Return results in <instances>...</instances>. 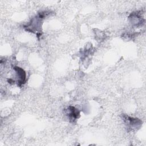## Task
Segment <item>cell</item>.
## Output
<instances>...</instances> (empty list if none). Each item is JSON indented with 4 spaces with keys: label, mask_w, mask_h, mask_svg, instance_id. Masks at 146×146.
Returning <instances> with one entry per match:
<instances>
[{
    "label": "cell",
    "mask_w": 146,
    "mask_h": 146,
    "mask_svg": "<svg viewBox=\"0 0 146 146\" xmlns=\"http://www.w3.org/2000/svg\"><path fill=\"white\" fill-rule=\"evenodd\" d=\"M14 69L17 74V77L18 78V84L19 86H21L25 83L26 79V72L22 68L19 67H14Z\"/></svg>",
    "instance_id": "cell-1"
},
{
    "label": "cell",
    "mask_w": 146,
    "mask_h": 146,
    "mask_svg": "<svg viewBox=\"0 0 146 146\" xmlns=\"http://www.w3.org/2000/svg\"><path fill=\"white\" fill-rule=\"evenodd\" d=\"M67 114L71 119L75 120L79 116V111L74 107L70 106L67 110Z\"/></svg>",
    "instance_id": "cell-2"
},
{
    "label": "cell",
    "mask_w": 146,
    "mask_h": 146,
    "mask_svg": "<svg viewBox=\"0 0 146 146\" xmlns=\"http://www.w3.org/2000/svg\"><path fill=\"white\" fill-rule=\"evenodd\" d=\"M127 121L128 124L131 125L132 127H137L139 125L141 124V121L137 119H134L132 117H130L129 116H127V118H125Z\"/></svg>",
    "instance_id": "cell-3"
}]
</instances>
